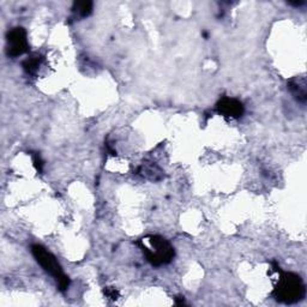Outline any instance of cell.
Returning <instances> with one entry per match:
<instances>
[{"mask_svg": "<svg viewBox=\"0 0 307 307\" xmlns=\"http://www.w3.org/2000/svg\"><path fill=\"white\" fill-rule=\"evenodd\" d=\"M274 270L280 273V278L275 287L273 295L277 301L283 303H295L305 297L306 288L301 277L293 273H284L280 267L274 263Z\"/></svg>", "mask_w": 307, "mask_h": 307, "instance_id": "cell-1", "label": "cell"}, {"mask_svg": "<svg viewBox=\"0 0 307 307\" xmlns=\"http://www.w3.org/2000/svg\"><path fill=\"white\" fill-rule=\"evenodd\" d=\"M31 252H33V255L37 261V263L44 269V271H47L50 276L56 278L59 289L62 292H65L70 284V278L64 274L63 269L60 267V264L58 263L57 258L47 248H44L41 245L31 246Z\"/></svg>", "mask_w": 307, "mask_h": 307, "instance_id": "cell-2", "label": "cell"}, {"mask_svg": "<svg viewBox=\"0 0 307 307\" xmlns=\"http://www.w3.org/2000/svg\"><path fill=\"white\" fill-rule=\"evenodd\" d=\"M149 242L151 245V249L146 247L142 241L138 242L140 248L146 255V259L155 267L167 264L174 257V248L165 238L159 235L149 236Z\"/></svg>", "mask_w": 307, "mask_h": 307, "instance_id": "cell-3", "label": "cell"}, {"mask_svg": "<svg viewBox=\"0 0 307 307\" xmlns=\"http://www.w3.org/2000/svg\"><path fill=\"white\" fill-rule=\"evenodd\" d=\"M29 43L27 40V31L23 28H14L8 33V54L16 58L27 53Z\"/></svg>", "mask_w": 307, "mask_h": 307, "instance_id": "cell-4", "label": "cell"}, {"mask_svg": "<svg viewBox=\"0 0 307 307\" xmlns=\"http://www.w3.org/2000/svg\"><path fill=\"white\" fill-rule=\"evenodd\" d=\"M216 111L226 118L238 119V118L244 114V106H242V104L239 100H236V98L223 97L217 102Z\"/></svg>", "mask_w": 307, "mask_h": 307, "instance_id": "cell-5", "label": "cell"}, {"mask_svg": "<svg viewBox=\"0 0 307 307\" xmlns=\"http://www.w3.org/2000/svg\"><path fill=\"white\" fill-rule=\"evenodd\" d=\"M288 88L292 94L294 95V97L296 98L297 101L300 102H305L306 101V82L305 79L301 78L299 79H293L288 83Z\"/></svg>", "mask_w": 307, "mask_h": 307, "instance_id": "cell-6", "label": "cell"}, {"mask_svg": "<svg viewBox=\"0 0 307 307\" xmlns=\"http://www.w3.org/2000/svg\"><path fill=\"white\" fill-rule=\"evenodd\" d=\"M138 172L143 175V177L151 179V180H160V179L162 178L161 169H160L159 167H154L152 165L151 166H142V167L138 169Z\"/></svg>", "mask_w": 307, "mask_h": 307, "instance_id": "cell-7", "label": "cell"}, {"mask_svg": "<svg viewBox=\"0 0 307 307\" xmlns=\"http://www.w3.org/2000/svg\"><path fill=\"white\" fill-rule=\"evenodd\" d=\"M73 12H76L79 17H88L92 11L91 2H78L73 4Z\"/></svg>", "mask_w": 307, "mask_h": 307, "instance_id": "cell-8", "label": "cell"}, {"mask_svg": "<svg viewBox=\"0 0 307 307\" xmlns=\"http://www.w3.org/2000/svg\"><path fill=\"white\" fill-rule=\"evenodd\" d=\"M41 62H42V58L37 56V54H35V56H31L30 58H28V59L25 60L23 63V67L28 73L33 75V73L37 71L38 67H40Z\"/></svg>", "mask_w": 307, "mask_h": 307, "instance_id": "cell-9", "label": "cell"}, {"mask_svg": "<svg viewBox=\"0 0 307 307\" xmlns=\"http://www.w3.org/2000/svg\"><path fill=\"white\" fill-rule=\"evenodd\" d=\"M105 294H106V296L110 297V299H112V300L118 299V296H119V293H118V290H115L114 288H111V287L106 288Z\"/></svg>", "mask_w": 307, "mask_h": 307, "instance_id": "cell-10", "label": "cell"}, {"mask_svg": "<svg viewBox=\"0 0 307 307\" xmlns=\"http://www.w3.org/2000/svg\"><path fill=\"white\" fill-rule=\"evenodd\" d=\"M34 162H35V166H36V168L38 169V171L41 172V169H42V161H41L40 156H35L34 158Z\"/></svg>", "mask_w": 307, "mask_h": 307, "instance_id": "cell-11", "label": "cell"}]
</instances>
